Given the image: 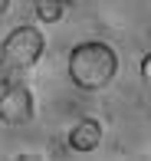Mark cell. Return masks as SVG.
<instances>
[{
    "instance_id": "cell-1",
    "label": "cell",
    "mask_w": 151,
    "mask_h": 161,
    "mask_svg": "<svg viewBox=\"0 0 151 161\" xmlns=\"http://www.w3.org/2000/svg\"><path fill=\"white\" fill-rule=\"evenodd\" d=\"M118 72V56L109 43H99V40H85L73 46L69 53V79L85 92H99L115 79Z\"/></svg>"
},
{
    "instance_id": "cell-2",
    "label": "cell",
    "mask_w": 151,
    "mask_h": 161,
    "mask_svg": "<svg viewBox=\"0 0 151 161\" xmlns=\"http://www.w3.org/2000/svg\"><path fill=\"white\" fill-rule=\"evenodd\" d=\"M43 49H46L43 33L36 30V26L23 23V26H17V30L7 33L3 46H0V59L10 66L13 72H23V69H33V66L40 63Z\"/></svg>"
},
{
    "instance_id": "cell-3",
    "label": "cell",
    "mask_w": 151,
    "mask_h": 161,
    "mask_svg": "<svg viewBox=\"0 0 151 161\" xmlns=\"http://www.w3.org/2000/svg\"><path fill=\"white\" fill-rule=\"evenodd\" d=\"M33 92L26 89L23 82H7L0 89V122L10 128L17 125H26L33 119Z\"/></svg>"
},
{
    "instance_id": "cell-4",
    "label": "cell",
    "mask_w": 151,
    "mask_h": 161,
    "mask_svg": "<svg viewBox=\"0 0 151 161\" xmlns=\"http://www.w3.org/2000/svg\"><path fill=\"white\" fill-rule=\"evenodd\" d=\"M102 145V125L99 119H79L73 128H69V148L73 151H95Z\"/></svg>"
},
{
    "instance_id": "cell-5",
    "label": "cell",
    "mask_w": 151,
    "mask_h": 161,
    "mask_svg": "<svg viewBox=\"0 0 151 161\" xmlns=\"http://www.w3.org/2000/svg\"><path fill=\"white\" fill-rule=\"evenodd\" d=\"M73 10V0H33V13L40 23H59Z\"/></svg>"
},
{
    "instance_id": "cell-6",
    "label": "cell",
    "mask_w": 151,
    "mask_h": 161,
    "mask_svg": "<svg viewBox=\"0 0 151 161\" xmlns=\"http://www.w3.org/2000/svg\"><path fill=\"white\" fill-rule=\"evenodd\" d=\"M10 76H13V69H10V66H7L3 59H0V89H3V86H7V82H13V79H10Z\"/></svg>"
},
{
    "instance_id": "cell-7",
    "label": "cell",
    "mask_w": 151,
    "mask_h": 161,
    "mask_svg": "<svg viewBox=\"0 0 151 161\" xmlns=\"http://www.w3.org/2000/svg\"><path fill=\"white\" fill-rule=\"evenodd\" d=\"M141 79H145V82L151 86V53L145 56V59H141Z\"/></svg>"
},
{
    "instance_id": "cell-8",
    "label": "cell",
    "mask_w": 151,
    "mask_h": 161,
    "mask_svg": "<svg viewBox=\"0 0 151 161\" xmlns=\"http://www.w3.org/2000/svg\"><path fill=\"white\" fill-rule=\"evenodd\" d=\"M7 7H10V0H0V17L7 13Z\"/></svg>"
}]
</instances>
